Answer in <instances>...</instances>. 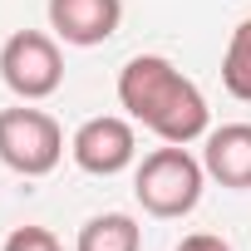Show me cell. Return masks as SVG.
<instances>
[{
    "mask_svg": "<svg viewBox=\"0 0 251 251\" xmlns=\"http://www.w3.org/2000/svg\"><path fill=\"white\" fill-rule=\"evenodd\" d=\"M118 103L133 123L163 143H197L212 128V108L202 89L168 59V54H133L118 69Z\"/></svg>",
    "mask_w": 251,
    "mask_h": 251,
    "instance_id": "6da1fadb",
    "label": "cell"
},
{
    "mask_svg": "<svg viewBox=\"0 0 251 251\" xmlns=\"http://www.w3.org/2000/svg\"><path fill=\"white\" fill-rule=\"evenodd\" d=\"M202 187H207V168H202V158L187 153V143H163V148H153V153L138 163V173H133V197H138V207H143L148 217H163V222L187 217V212L202 202Z\"/></svg>",
    "mask_w": 251,
    "mask_h": 251,
    "instance_id": "7a4b0ae2",
    "label": "cell"
},
{
    "mask_svg": "<svg viewBox=\"0 0 251 251\" xmlns=\"http://www.w3.org/2000/svg\"><path fill=\"white\" fill-rule=\"evenodd\" d=\"M64 158V128L45 108H0V163L20 177H50Z\"/></svg>",
    "mask_w": 251,
    "mask_h": 251,
    "instance_id": "3957f363",
    "label": "cell"
},
{
    "mask_svg": "<svg viewBox=\"0 0 251 251\" xmlns=\"http://www.w3.org/2000/svg\"><path fill=\"white\" fill-rule=\"evenodd\" d=\"M0 79L20 103H40V99L59 94V84H64L59 40L45 30H15L0 45Z\"/></svg>",
    "mask_w": 251,
    "mask_h": 251,
    "instance_id": "277c9868",
    "label": "cell"
},
{
    "mask_svg": "<svg viewBox=\"0 0 251 251\" xmlns=\"http://www.w3.org/2000/svg\"><path fill=\"white\" fill-rule=\"evenodd\" d=\"M69 158L89 177H118L123 168H133V158H138L133 118H118V113L84 118L79 128H74V138H69Z\"/></svg>",
    "mask_w": 251,
    "mask_h": 251,
    "instance_id": "5b68a950",
    "label": "cell"
},
{
    "mask_svg": "<svg viewBox=\"0 0 251 251\" xmlns=\"http://www.w3.org/2000/svg\"><path fill=\"white\" fill-rule=\"evenodd\" d=\"M123 25V0H50V30L64 45L94 50Z\"/></svg>",
    "mask_w": 251,
    "mask_h": 251,
    "instance_id": "8992f818",
    "label": "cell"
},
{
    "mask_svg": "<svg viewBox=\"0 0 251 251\" xmlns=\"http://www.w3.org/2000/svg\"><path fill=\"white\" fill-rule=\"evenodd\" d=\"M202 168L212 182L246 192L251 187V123H222L202 138Z\"/></svg>",
    "mask_w": 251,
    "mask_h": 251,
    "instance_id": "52a82bcc",
    "label": "cell"
},
{
    "mask_svg": "<svg viewBox=\"0 0 251 251\" xmlns=\"http://www.w3.org/2000/svg\"><path fill=\"white\" fill-rule=\"evenodd\" d=\"M143 246V231L128 212H99L79 226V241L74 251H138Z\"/></svg>",
    "mask_w": 251,
    "mask_h": 251,
    "instance_id": "ba28073f",
    "label": "cell"
},
{
    "mask_svg": "<svg viewBox=\"0 0 251 251\" xmlns=\"http://www.w3.org/2000/svg\"><path fill=\"white\" fill-rule=\"evenodd\" d=\"M222 84H226L231 99L251 103V15H246V20L231 30V40H226V54H222Z\"/></svg>",
    "mask_w": 251,
    "mask_h": 251,
    "instance_id": "9c48e42d",
    "label": "cell"
},
{
    "mask_svg": "<svg viewBox=\"0 0 251 251\" xmlns=\"http://www.w3.org/2000/svg\"><path fill=\"white\" fill-rule=\"evenodd\" d=\"M0 251H64V246H59V236L50 226H15Z\"/></svg>",
    "mask_w": 251,
    "mask_h": 251,
    "instance_id": "30bf717a",
    "label": "cell"
},
{
    "mask_svg": "<svg viewBox=\"0 0 251 251\" xmlns=\"http://www.w3.org/2000/svg\"><path fill=\"white\" fill-rule=\"evenodd\" d=\"M177 251H231V241L217 236V231H192V236L177 241Z\"/></svg>",
    "mask_w": 251,
    "mask_h": 251,
    "instance_id": "8fae6325",
    "label": "cell"
}]
</instances>
